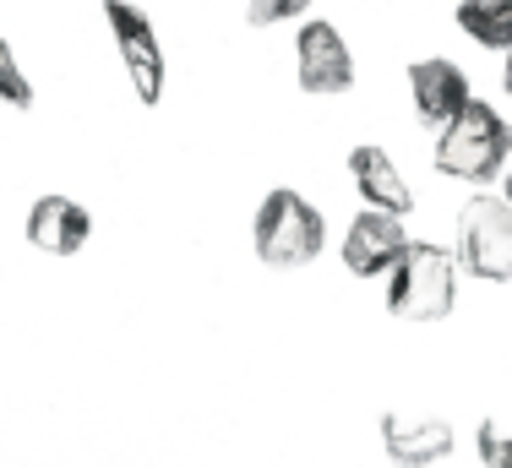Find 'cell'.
Here are the masks:
<instances>
[{"mask_svg":"<svg viewBox=\"0 0 512 468\" xmlns=\"http://www.w3.org/2000/svg\"><path fill=\"white\" fill-rule=\"evenodd\" d=\"M507 120L496 115V104L485 98H469L453 120L436 137V169L447 180H463V186H491L507 169Z\"/></svg>","mask_w":512,"mask_h":468,"instance_id":"1","label":"cell"},{"mask_svg":"<svg viewBox=\"0 0 512 468\" xmlns=\"http://www.w3.org/2000/svg\"><path fill=\"white\" fill-rule=\"evenodd\" d=\"M458 300V256L431 240H409L387 267V311L398 322H442Z\"/></svg>","mask_w":512,"mask_h":468,"instance_id":"2","label":"cell"},{"mask_svg":"<svg viewBox=\"0 0 512 468\" xmlns=\"http://www.w3.org/2000/svg\"><path fill=\"white\" fill-rule=\"evenodd\" d=\"M251 245L267 267H311L327 245V218L300 191L278 186L262 196L251 218Z\"/></svg>","mask_w":512,"mask_h":468,"instance_id":"3","label":"cell"},{"mask_svg":"<svg viewBox=\"0 0 512 468\" xmlns=\"http://www.w3.org/2000/svg\"><path fill=\"white\" fill-rule=\"evenodd\" d=\"M458 267L474 278L507 283L512 278V202L474 191L458 207Z\"/></svg>","mask_w":512,"mask_h":468,"instance_id":"4","label":"cell"},{"mask_svg":"<svg viewBox=\"0 0 512 468\" xmlns=\"http://www.w3.org/2000/svg\"><path fill=\"white\" fill-rule=\"evenodd\" d=\"M104 22H109V39H115L120 71H126L137 104H158L169 60H164V39H158L153 17L142 6H131V0H104Z\"/></svg>","mask_w":512,"mask_h":468,"instance_id":"5","label":"cell"},{"mask_svg":"<svg viewBox=\"0 0 512 468\" xmlns=\"http://www.w3.org/2000/svg\"><path fill=\"white\" fill-rule=\"evenodd\" d=\"M295 77L316 98H338L355 88V49L333 22H300L295 33Z\"/></svg>","mask_w":512,"mask_h":468,"instance_id":"6","label":"cell"},{"mask_svg":"<svg viewBox=\"0 0 512 468\" xmlns=\"http://www.w3.org/2000/svg\"><path fill=\"white\" fill-rule=\"evenodd\" d=\"M469 98L474 93H469V77H463L458 60L431 55V60H414L409 66V104H414V120H420L425 131H442Z\"/></svg>","mask_w":512,"mask_h":468,"instance_id":"7","label":"cell"},{"mask_svg":"<svg viewBox=\"0 0 512 468\" xmlns=\"http://www.w3.org/2000/svg\"><path fill=\"white\" fill-rule=\"evenodd\" d=\"M409 245V229L398 213H382V207H365V213L349 218L344 229V267L355 278H376L398 262V251Z\"/></svg>","mask_w":512,"mask_h":468,"instance_id":"8","label":"cell"},{"mask_svg":"<svg viewBox=\"0 0 512 468\" xmlns=\"http://www.w3.org/2000/svg\"><path fill=\"white\" fill-rule=\"evenodd\" d=\"M22 234H28V245L44 251V256H77L82 245H88V234H93V213L82 202H71V196L50 191V196H39V202L28 207Z\"/></svg>","mask_w":512,"mask_h":468,"instance_id":"9","label":"cell"},{"mask_svg":"<svg viewBox=\"0 0 512 468\" xmlns=\"http://www.w3.org/2000/svg\"><path fill=\"white\" fill-rule=\"evenodd\" d=\"M382 452L398 468H431L453 452V425L431 414H382Z\"/></svg>","mask_w":512,"mask_h":468,"instance_id":"10","label":"cell"},{"mask_svg":"<svg viewBox=\"0 0 512 468\" xmlns=\"http://www.w3.org/2000/svg\"><path fill=\"white\" fill-rule=\"evenodd\" d=\"M349 180H355V191L365 196V207H382V213H398V218H409V207H414V191H409V180H404V169L387 158V147H376V142H360L355 153H349Z\"/></svg>","mask_w":512,"mask_h":468,"instance_id":"11","label":"cell"},{"mask_svg":"<svg viewBox=\"0 0 512 468\" xmlns=\"http://www.w3.org/2000/svg\"><path fill=\"white\" fill-rule=\"evenodd\" d=\"M458 28L480 49L512 44V0H458Z\"/></svg>","mask_w":512,"mask_h":468,"instance_id":"12","label":"cell"},{"mask_svg":"<svg viewBox=\"0 0 512 468\" xmlns=\"http://www.w3.org/2000/svg\"><path fill=\"white\" fill-rule=\"evenodd\" d=\"M0 104L33 109V82H28V71H22L17 49H11L6 39H0Z\"/></svg>","mask_w":512,"mask_h":468,"instance_id":"13","label":"cell"},{"mask_svg":"<svg viewBox=\"0 0 512 468\" xmlns=\"http://www.w3.org/2000/svg\"><path fill=\"white\" fill-rule=\"evenodd\" d=\"M474 458L485 468H512V436L496 420H480L474 425Z\"/></svg>","mask_w":512,"mask_h":468,"instance_id":"14","label":"cell"},{"mask_svg":"<svg viewBox=\"0 0 512 468\" xmlns=\"http://www.w3.org/2000/svg\"><path fill=\"white\" fill-rule=\"evenodd\" d=\"M311 0H246V11H251V22L256 28H273V22H289V17H300Z\"/></svg>","mask_w":512,"mask_h":468,"instance_id":"15","label":"cell"},{"mask_svg":"<svg viewBox=\"0 0 512 468\" xmlns=\"http://www.w3.org/2000/svg\"><path fill=\"white\" fill-rule=\"evenodd\" d=\"M502 55H507V66H502V82H507V93H512V44L502 49Z\"/></svg>","mask_w":512,"mask_h":468,"instance_id":"16","label":"cell"},{"mask_svg":"<svg viewBox=\"0 0 512 468\" xmlns=\"http://www.w3.org/2000/svg\"><path fill=\"white\" fill-rule=\"evenodd\" d=\"M502 196H507V202H512V175H507V180H502Z\"/></svg>","mask_w":512,"mask_h":468,"instance_id":"17","label":"cell"},{"mask_svg":"<svg viewBox=\"0 0 512 468\" xmlns=\"http://www.w3.org/2000/svg\"><path fill=\"white\" fill-rule=\"evenodd\" d=\"M507 153H512V126H507Z\"/></svg>","mask_w":512,"mask_h":468,"instance_id":"18","label":"cell"}]
</instances>
